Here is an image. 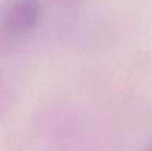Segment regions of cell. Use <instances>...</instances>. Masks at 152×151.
Listing matches in <instances>:
<instances>
[{"instance_id":"1","label":"cell","mask_w":152,"mask_h":151,"mask_svg":"<svg viewBox=\"0 0 152 151\" xmlns=\"http://www.w3.org/2000/svg\"><path fill=\"white\" fill-rule=\"evenodd\" d=\"M40 5L36 0H19L4 15L0 26V36L5 43H13L26 36L37 24Z\"/></svg>"}]
</instances>
